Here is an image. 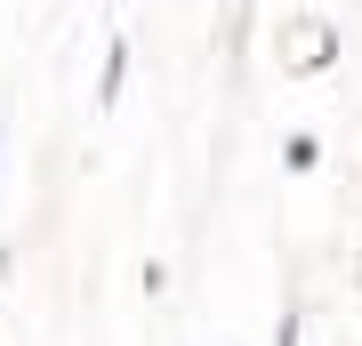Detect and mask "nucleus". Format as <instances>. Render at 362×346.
<instances>
[{
  "instance_id": "3",
  "label": "nucleus",
  "mask_w": 362,
  "mask_h": 346,
  "mask_svg": "<svg viewBox=\"0 0 362 346\" xmlns=\"http://www.w3.org/2000/svg\"><path fill=\"white\" fill-rule=\"evenodd\" d=\"M282 154H290V169H314V161H322V145H314V137H290Z\"/></svg>"
},
{
  "instance_id": "4",
  "label": "nucleus",
  "mask_w": 362,
  "mask_h": 346,
  "mask_svg": "<svg viewBox=\"0 0 362 346\" xmlns=\"http://www.w3.org/2000/svg\"><path fill=\"white\" fill-rule=\"evenodd\" d=\"M274 346H298V314H282V330H274Z\"/></svg>"
},
{
  "instance_id": "2",
  "label": "nucleus",
  "mask_w": 362,
  "mask_h": 346,
  "mask_svg": "<svg viewBox=\"0 0 362 346\" xmlns=\"http://www.w3.org/2000/svg\"><path fill=\"white\" fill-rule=\"evenodd\" d=\"M121 89H129V40H113V49H105V73H97V105H105V113L121 105Z\"/></svg>"
},
{
  "instance_id": "1",
  "label": "nucleus",
  "mask_w": 362,
  "mask_h": 346,
  "mask_svg": "<svg viewBox=\"0 0 362 346\" xmlns=\"http://www.w3.org/2000/svg\"><path fill=\"white\" fill-rule=\"evenodd\" d=\"M330 64V33L322 25H290V73H322Z\"/></svg>"
},
{
  "instance_id": "5",
  "label": "nucleus",
  "mask_w": 362,
  "mask_h": 346,
  "mask_svg": "<svg viewBox=\"0 0 362 346\" xmlns=\"http://www.w3.org/2000/svg\"><path fill=\"white\" fill-rule=\"evenodd\" d=\"M8 274H16V250H8V242H0V290H8Z\"/></svg>"
}]
</instances>
